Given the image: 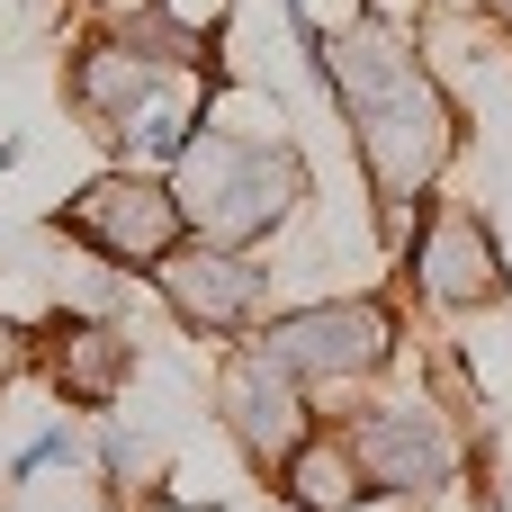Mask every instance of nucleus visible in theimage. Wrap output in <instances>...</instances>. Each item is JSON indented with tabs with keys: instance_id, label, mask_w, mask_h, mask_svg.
<instances>
[{
	"instance_id": "nucleus-1",
	"label": "nucleus",
	"mask_w": 512,
	"mask_h": 512,
	"mask_svg": "<svg viewBox=\"0 0 512 512\" xmlns=\"http://www.w3.org/2000/svg\"><path fill=\"white\" fill-rule=\"evenodd\" d=\"M180 207H189V225H198V243H216V252H243V243H261L297 198H306V153L279 135V126H198V144L180 153Z\"/></svg>"
},
{
	"instance_id": "nucleus-2",
	"label": "nucleus",
	"mask_w": 512,
	"mask_h": 512,
	"mask_svg": "<svg viewBox=\"0 0 512 512\" xmlns=\"http://www.w3.org/2000/svg\"><path fill=\"white\" fill-rule=\"evenodd\" d=\"M351 144H360V171H369V189H378V216L396 225L405 207L432 198L441 162L459 153V108L432 90V72H414V81H396L387 99L351 108Z\"/></svg>"
},
{
	"instance_id": "nucleus-3",
	"label": "nucleus",
	"mask_w": 512,
	"mask_h": 512,
	"mask_svg": "<svg viewBox=\"0 0 512 512\" xmlns=\"http://www.w3.org/2000/svg\"><path fill=\"white\" fill-rule=\"evenodd\" d=\"M252 351H270L306 387H360L396 360V306L387 297H324V306L252 324Z\"/></svg>"
},
{
	"instance_id": "nucleus-4",
	"label": "nucleus",
	"mask_w": 512,
	"mask_h": 512,
	"mask_svg": "<svg viewBox=\"0 0 512 512\" xmlns=\"http://www.w3.org/2000/svg\"><path fill=\"white\" fill-rule=\"evenodd\" d=\"M63 234H72L90 261H108V270H162V261L180 252V234H189V207H180V189L153 180V171H99V180L63 207Z\"/></svg>"
},
{
	"instance_id": "nucleus-5",
	"label": "nucleus",
	"mask_w": 512,
	"mask_h": 512,
	"mask_svg": "<svg viewBox=\"0 0 512 512\" xmlns=\"http://www.w3.org/2000/svg\"><path fill=\"white\" fill-rule=\"evenodd\" d=\"M216 414H225V432H234L243 468H261V477H279V468L315 441L306 378H288V369H279L270 351H252V342L216 369Z\"/></svg>"
},
{
	"instance_id": "nucleus-6",
	"label": "nucleus",
	"mask_w": 512,
	"mask_h": 512,
	"mask_svg": "<svg viewBox=\"0 0 512 512\" xmlns=\"http://www.w3.org/2000/svg\"><path fill=\"white\" fill-rule=\"evenodd\" d=\"M342 441H351V459H360V477H369V495H441L450 477H459V432H450V414L441 405H360L351 423H342Z\"/></svg>"
},
{
	"instance_id": "nucleus-7",
	"label": "nucleus",
	"mask_w": 512,
	"mask_h": 512,
	"mask_svg": "<svg viewBox=\"0 0 512 512\" xmlns=\"http://www.w3.org/2000/svg\"><path fill=\"white\" fill-rule=\"evenodd\" d=\"M36 369L72 414H108L126 396V378H135V333L90 315V306H54L45 333H36Z\"/></svg>"
},
{
	"instance_id": "nucleus-8",
	"label": "nucleus",
	"mask_w": 512,
	"mask_h": 512,
	"mask_svg": "<svg viewBox=\"0 0 512 512\" xmlns=\"http://www.w3.org/2000/svg\"><path fill=\"white\" fill-rule=\"evenodd\" d=\"M405 261H414V288L432 306H486V297H504V252H495L486 216L459 207V198H423V225H414Z\"/></svg>"
},
{
	"instance_id": "nucleus-9",
	"label": "nucleus",
	"mask_w": 512,
	"mask_h": 512,
	"mask_svg": "<svg viewBox=\"0 0 512 512\" xmlns=\"http://www.w3.org/2000/svg\"><path fill=\"white\" fill-rule=\"evenodd\" d=\"M153 288H162V306H171L180 324H198V333H252V315H261V297H270V270L243 261V252H216V243H180V252L153 270Z\"/></svg>"
},
{
	"instance_id": "nucleus-10",
	"label": "nucleus",
	"mask_w": 512,
	"mask_h": 512,
	"mask_svg": "<svg viewBox=\"0 0 512 512\" xmlns=\"http://www.w3.org/2000/svg\"><path fill=\"white\" fill-rule=\"evenodd\" d=\"M63 90H72V117H81V126H99V135H126V126H135V117L162 99V63L126 54L117 36H90V45L72 54Z\"/></svg>"
},
{
	"instance_id": "nucleus-11",
	"label": "nucleus",
	"mask_w": 512,
	"mask_h": 512,
	"mask_svg": "<svg viewBox=\"0 0 512 512\" xmlns=\"http://www.w3.org/2000/svg\"><path fill=\"white\" fill-rule=\"evenodd\" d=\"M279 495H288L297 512H351V504H378L342 432H315V441H306V450L279 468Z\"/></svg>"
},
{
	"instance_id": "nucleus-12",
	"label": "nucleus",
	"mask_w": 512,
	"mask_h": 512,
	"mask_svg": "<svg viewBox=\"0 0 512 512\" xmlns=\"http://www.w3.org/2000/svg\"><path fill=\"white\" fill-rule=\"evenodd\" d=\"M198 126H207V108H162V99H153V108L126 126V153H135V162H171V171H180V153L198 144Z\"/></svg>"
},
{
	"instance_id": "nucleus-13",
	"label": "nucleus",
	"mask_w": 512,
	"mask_h": 512,
	"mask_svg": "<svg viewBox=\"0 0 512 512\" xmlns=\"http://www.w3.org/2000/svg\"><path fill=\"white\" fill-rule=\"evenodd\" d=\"M72 459H81V432H72V423H54V432H36V441L9 459V477H45V468H72Z\"/></svg>"
},
{
	"instance_id": "nucleus-14",
	"label": "nucleus",
	"mask_w": 512,
	"mask_h": 512,
	"mask_svg": "<svg viewBox=\"0 0 512 512\" xmlns=\"http://www.w3.org/2000/svg\"><path fill=\"white\" fill-rule=\"evenodd\" d=\"M27 360H36V342H27V333H18V324L0 315V387H9V378H18Z\"/></svg>"
},
{
	"instance_id": "nucleus-15",
	"label": "nucleus",
	"mask_w": 512,
	"mask_h": 512,
	"mask_svg": "<svg viewBox=\"0 0 512 512\" xmlns=\"http://www.w3.org/2000/svg\"><path fill=\"white\" fill-rule=\"evenodd\" d=\"M468 512H512V504H504V495H477V504H468Z\"/></svg>"
},
{
	"instance_id": "nucleus-16",
	"label": "nucleus",
	"mask_w": 512,
	"mask_h": 512,
	"mask_svg": "<svg viewBox=\"0 0 512 512\" xmlns=\"http://www.w3.org/2000/svg\"><path fill=\"white\" fill-rule=\"evenodd\" d=\"M9 162H18V144H0V171H9Z\"/></svg>"
},
{
	"instance_id": "nucleus-17",
	"label": "nucleus",
	"mask_w": 512,
	"mask_h": 512,
	"mask_svg": "<svg viewBox=\"0 0 512 512\" xmlns=\"http://www.w3.org/2000/svg\"><path fill=\"white\" fill-rule=\"evenodd\" d=\"M162 512H189V504H162Z\"/></svg>"
}]
</instances>
